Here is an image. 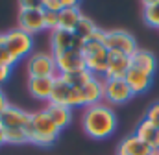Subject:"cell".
<instances>
[{
	"label": "cell",
	"mask_w": 159,
	"mask_h": 155,
	"mask_svg": "<svg viewBox=\"0 0 159 155\" xmlns=\"http://www.w3.org/2000/svg\"><path fill=\"white\" fill-rule=\"evenodd\" d=\"M81 127L94 140L109 139L117 131V113L104 102L89 105L81 115Z\"/></svg>",
	"instance_id": "obj_1"
},
{
	"label": "cell",
	"mask_w": 159,
	"mask_h": 155,
	"mask_svg": "<svg viewBox=\"0 0 159 155\" xmlns=\"http://www.w3.org/2000/svg\"><path fill=\"white\" fill-rule=\"evenodd\" d=\"M28 137H30V142L35 144V146H41V148H48L52 146L61 129L52 122V118L48 116V113L44 109H39L35 113H32V118H30V124H28Z\"/></svg>",
	"instance_id": "obj_2"
},
{
	"label": "cell",
	"mask_w": 159,
	"mask_h": 155,
	"mask_svg": "<svg viewBox=\"0 0 159 155\" xmlns=\"http://www.w3.org/2000/svg\"><path fill=\"white\" fill-rule=\"evenodd\" d=\"M81 54L85 59V69L96 78H104L107 70V59H109V50L106 48L104 42L98 41H85L81 46Z\"/></svg>",
	"instance_id": "obj_3"
},
{
	"label": "cell",
	"mask_w": 159,
	"mask_h": 155,
	"mask_svg": "<svg viewBox=\"0 0 159 155\" xmlns=\"http://www.w3.org/2000/svg\"><path fill=\"white\" fill-rule=\"evenodd\" d=\"M48 104H56V105H65L69 109H76V107H83V96H81V89H74L70 87L63 78L56 76L54 81V91L50 96Z\"/></svg>",
	"instance_id": "obj_4"
},
{
	"label": "cell",
	"mask_w": 159,
	"mask_h": 155,
	"mask_svg": "<svg viewBox=\"0 0 159 155\" xmlns=\"http://www.w3.org/2000/svg\"><path fill=\"white\" fill-rule=\"evenodd\" d=\"M26 72L28 78H56L57 76L56 57L48 52H35L28 55Z\"/></svg>",
	"instance_id": "obj_5"
},
{
	"label": "cell",
	"mask_w": 159,
	"mask_h": 155,
	"mask_svg": "<svg viewBox=\"0 0 159 155\" xmlns=\"http://www.w3.org/2000/svg\"><path fill=\"white\" fill-rule=\"evenodd\" d=\"M6 48L11 52V55L17 61H20V59H24L26 55L32 54V50H34V35H30V33H26V32H22L19 28L9 30V32H6Z\"/></svg>",
	"instance_id": "obj_6"
},
{
	"label": "cell",
	"mask_w": 159,
	"mask_h": 155,
	"mask_svg": "<svg viewBox=\"0 0 159 155\" xmlns=\"http://www.w3.org/2000/svg\"><path fill=\"white\" fill-rule=\"evenodd\" d=\"M104 44L109 52H119L124 55H133L137 52V41L135 37L126 32V30H109L106 32V39H104Z\"/></svg>",
	"instance_id": "obj_7"
},
{
	"label": "cell",
	"mask_w": 159,
	"mask_h": 155,
	"mask_svg": "<svg viewBox=\"0 0 159 155\" xmlns=\"http://www.w3.org/2000/svg\"><path fill=\"white\" fill-rule=\"evenodd\" d=\"M135 94L131 92L129 85L124 78L120 79H104V100L107 105H124L128 104Z\"/></svg>",
	"instance_id": "obj_8"
},
{
	"label": "cell",
	"mask_w": 159,
	"mask_h": 155,
	"mask_svg": "<svg viewBox=\"0 0 159 155\" xmlns=\"http://www.w3.org/2000/svg\"><path fill=\"white\" fill-rule=\"evenodd\" d=\"M83 41L76 37L74 32H65V30H54L50 32V50L52 55H59L69 50H81Z\"/></svg>",
	"instance_id": "obj_9"
},
{
	"label": "cell",
	"mask_w": 159,
	"mask_h": 155,
	"mask_svg": "<svg viewBox=\"0 0 159 155\" xmlns=\"http://www.w3.org/2000/svg\"><path fill=\"white\" fill-rule=\"evenodd\" d=\"M17 28L30 33V35H37L43 30H46L44 26V9H19V17H17Z\"/></svg>",
	"instance_id": "obj_10"
},
{
	"label": "cell",
	"mask_w": 159,
	"mask_h": 155,
	"mask_svg": "<svg viewBox=\"0 0 159 155\" xmlns=\"http://www.w3.org/2000/svg\"><path fill=\"white\" fill-rule=\"evenodd\" d=\"M54 57L57 65V74H72L85 69V59H83L81 50H69Z\"/></svg>",
	"instance_id": "obj_11"
},
{
	"label": "cell",
	"mask_w": 159,
	"mask_h": 155,
	"mask_svg": "<svg viewBox=\"0 0 159 155\" xmlns=\"http://www.w3.org/2000/svg\"><path fill=\"white\" fill-rule=\"evenodd\" d=\"M30 118H32V113H28L20 107L9 105L0 116V126L4 129H24V127H28Z\"/></svg>",
	"instance_id": "obj_12"
},
{
	"label": "cell",
	"mask_w": 159,
	"mask_h": 155,
	"mask_svg": "<svg viewBox=\"0 0 159 155\" xmlns=\"http://www.w3.org/2000/svg\"><path fill=\"white\" fill-rule=\"evenodd\" d=\"M131 69V59L129 55H124L119 52H109V59H107V70L104 79H120L128 74V70Z\"/></svg>",
	"instance_id": "obj_13"
},
{
	"label": "cell",
	"mask_w": 159,
	"mask_h": 155,
	"mask_svg": "<svg viewBox=\"0 0 159 155\" xmlns=\"http://www.w3.org/2000/svg\"><path fill=\"white\" fill-rule=\"evenodd\" d=\"M56 78H28V92L35 100L50 102Z\"/></svg>",
	"instance_id": "obj_14"
},
{
	"label": "cell",
	"mask_w": 159,
	"mask_h": 155,
	"mask_svg": "<svg viewBox=\"0 0 159 155\" xmlns=\"http://www.w3.org/2000/svg\"><path fill=\"white\" fill-rule=\"evenodd\" d=\"M131 59V67L148 74V76L154 78L156 74V69H157V61H156V55L150 52V50H143V48H137V52L129 57Z\"/></svg>",
	"instance_id": "obj_15"
},
{
	"label": "cell",
	"mask_w": 159,
	"mask_h": 155,
	"mask_svg": "<svg viewBox=\"0 0 159 155\" xmlns=\"http://www.w3.org/2000/svg\"><path fill=\"white\" fill-rule=\"evenodd\" d=\"M150 152L152 148L146 142H143L135 133L122 139L117 148V155H150Z\"/></svg>",
	"instance_id": "obj_16"
},
{
	"label": "cell",
	"mask_w": 159,
	"mask_h": 155,
	"mask_svg": "<svg viewBox=\"0 0 159 155\" xmlns=\"http://www.w3.org/2000/svg\"><path fill=\"white\" fill-rule=\"evenodd\" d=\"M124 79H126V83L129 85V89H131L133 94H144V92L152 87V79H154V78L131 67V69L128 70V74L124 76Z\"/></svg>",
	"instance_id": "obj_17"
},
{
	"label": "cell",
	"mask_w": 159,
	"mask_h": 155,
	"mask_svg": "<svg viewBox=\"0 0 159 155\" xmlns=\"http://www.w3.org/2000/svg\"><path fill=\"white\" fill-rule=\"evenodd\" d=\"M81 96H83V107L100 104L104 100V78H94L91 83H87L81 89Z\"/></svg>",
	"instance_id": "obj_18"
},
{
	"label": "cell",
	"mask_w": 159,
	"mask_h": 155,
	"mask_svg": "<svg viewBox=\"0 0 159 155\" xmlns=\"http://www.w3.org/2000/svg\"><path fill=\"white\" fill-rule=\"evenodd\" d=\"M44 111L48 113V116L52 118V122H54L59 129L67 127V126L72 122V109H69V107H65V105L48 104V105L44 107Z\"/></svg>",
	"instance_id": "obj_19"
},
{
	"label": "cell",
	"mask_w": 159,
	"mask_h": 155,
	"mask_svg": "<svg viewBox=\"0 0 159 155\" xmlns=\"http://www.w3.org/2000/svg\"><path fill=\"white\" fill-rule=\"evenodd\" d=\"M59 24L57 30H65V32H74L78 26L80 19L83 17V13L80 11V7H63L59 11Z\"/></svg>",
	"instance_id": "obj_20"
},
{
	"label": "cell",
	"mask_w": 159,
	"mask_h": 155,
	"mask_svg": "<svg viewBox=\"0 0 159 155\" xmlns=\"http://www.w3.org/2000/svg\"><path fill=\"white\" fill-rule=\"evenodd\" d=\"M135 135H137L143 142H146L150 148L157 146V127H156L152 122H148L146 118H143V120L139 122V126H137V129H135Z\"/></svg>",
	"instance_id": "obj_21"
},
{
	"label": "cell",
	"mask_w": 159,
	"mask_h": 155,
	"mask_svg": "<svg viewBox=\"0 0 159 155\" xmlns=\"http://www.w3.org/2000/svg\"><path fill=\"white\" fill-rule=\"evenodd\" d=\"M59 76L63 78L70 87H74V89H83L87 83H91L96 78V76H93L87 69H83L80 72H72V74H59Z\"/></svg>",
	"instance_id": "obj_22"
},
{
	"label": "cell",
	"mask_w": 159,
	"mask_h": 155,
	"mask_svg": "<svg viewBox=\"0 0 159 155\" xmlns=\"http://www.w3.org/2000/svg\"><path fill=\"white\" fill-rule=\"evenodd\" d=\"M96 28H98V26H96L89 17L83 15V17L80 19V22H78V26H76V30H74V33H76L78 39H81V41L85 42V41H89V39L93 37V33L96 32Z\"/></svg>",
	"instance_id": "obj_23"
},
{
	"label": "cell",
	"mask_w": 159,
	"mask_h": 155,
	"mask_svg": "<svg viewBox=\"0 0 159 155\" xmlns=\"http://www.w3.org/2000/svg\"><path fill=\"white\" fill-rule=\"evenodd\" d=\"M6 131V140L7 144H28L30 137H28V129H4Z\"/></svg>",
	"instance_id": "obj_24"
},
{
	"label": "cell",
	"mask_w": 159,
	"mask_h": 155,
	"mask_svg": "<svg viewBox=\"0 0 159 155\" xmlns=\"http://www.w3.org/2000/svg\"><path fill=\"white\" fill-rule=\"evenodd\" d=\"M143 19H144V22L148 26L159 30V4L150 6V7H144L143 9Z\"/></svg>",
	"instance_id": "obj_25"
},
{
	"label": "cell",
	"mask_w": 159,
	"mask_h": 155,
	"mask_svg": "<svg viewBox=\"0 0 159 155\" xmlns=\"http://www.w3.org/2000/svg\"><path fill=\"white\" fill-rule=\"evenodd\" d=\"M17 63H19V61L11 55V52L6 48V44H0V65L13 69V65H17Z\"/></svg>",
	"instance_id": "obj_26"
},
{
	"label": "cell",
	"mask_w": 159,
	"mask_h": 155,
	"mask_svg": "<svg viewBox=\"0 0 159 155\" xmlns=\"http://www.w3.org/2000/svg\"><path fill=\"white\" fill-rule=\"evenodd\" d=\"M57 15L59 13H56V11H44V26H46V30H50V32L57 30V24H59Z\"/></svg>",
	"instance_id": "obj_27"
},
{
	"label": "cell",
	"mask_w": 159,
	"mask_h": 155,
	"mask_svg": "<svg viewBox=\"0 0 159 155\" xmlns=\"http://www.w3.org/2000/svg\"><path fill=\"white\" fill-rule=\"evenodd\" d=\"M144 118H146L148 122H152V124H154L156 127H159V102L152 104V105L148 107V111H146Z\"/></svg>",
	"instance_id": "obj_28"
},
{
	"label": "cell",
	"mask_w": 159,
	"mask_h": 155,
	"mask_svg": "<svg viewBox=\"0 0 159 155\" xmlns=\"http://www.w3.org/2000/svg\"><path fill=\"white\" fill-rule=\"evenodd\" d=\"M19 9H43V0H17Z\"/></svg>",
	"instance_id": "obj_29"
},
{
	"label": "cell",
	"mask_w": 159,
	"mask_h": 155,
	"mask_svg": "<svg viewBox=\"0 0 159 155\" xmlns=\"http://www.w3.org/2000/svg\"><path fill=\"white\" fill-rule=\"evenodd\" d=\"M43 9L44 11H56V13H59L63 9V4H61V0H43Z\"/></svg>",
	"instance_id": "obj_30"
},
{
	"label": "cell",
	"mask_w": 159,
	"mask_h": 155,
	"mask_svg": "<svg viewBox=\"0 0 159 155\" xmlns=\"http://www.w3.org/2000/svg\"><path fill=\"white\" fill-rule=\"evenodd\" d=\"M9 76H11V69H9V67H2V65H0V85H4V83L9 79Z\"/></svg>",
	"instance_id": "obj_31"
},
{
	"label": "cell",
	"mask_w": 159,
	"mask_h": 155,
	"mask_svg": "<svg viewBox=\"0 0 159 155\" xmlns=\"http://www.w3.org/2000/svg\"><path fill=\"white\" fill-rule=\"evenodd\" d=\"M9 107V102H7V98H6V94H4V91L0 89V116H2V113L6 111Z\"/></svg>",
	"instance_id": "obj_32"
},
{
	"label": "cell",
	"mask_w": 159,
	"mask_h": 155,
	"mask_svg": "<svg viewBox=\"0 0 159 155\" xmlns=\"http://www.w3.org/2000/svg\"><path fill=\"white\" fill-rule=\"evenodd\" d=\"M63 7H78L80 6V0H61Z\"/></svg>",
	"instance_id": "obj_33"
},
{
	"label": "cell",
	"mask_w": 159,
	"mask_h": 155,
	"mask_svg": "<svg viewBox=\"0 0 159 155\" xmlns=\"http://www.w3.org/2000/svg\"><path fill=\"white\" fill-rule=\"evenodd\" d=\"M4 144H7V140H6V131H4V127L0 126V148H2Z\"/></svg>",
	"instance_id": "obj_34"
},
{
	"label": "cell",
	"mask_w": 159,
	"mask_h": 155,
	"mask_svg": "<svg viewBox=\"0 0 159 155\" xmlns=\"http://www.w3.org/2000/svg\"><path fill=\"white\" fill-rule=\"evenodd\" d=\"M141 4H143L144 7H150V6H156V4H159V0H141Z\"/></svg>",
	"instance_id": "obj_35"
},
{
	"label": "cell",
	"mask_w": 159,
	"mask_h": 155,
	"mask_svg": "<svg viewBox=\"0 0 159 155\" xmlns=\"http://www.w3.org/2000/svg\"><path fill=\"white\" fill-rule=\"evenodd\" d=\"M157 146H159V127H157Z\"/></svg>",
	"instance_id": "obj_36"
}]
</instances>
